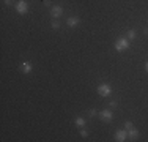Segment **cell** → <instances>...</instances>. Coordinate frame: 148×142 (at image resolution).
I'll use <instances>...</instances> for the list:
<instances>
[{
  "mask_svg": "<svg viewBox=\"0 0 148 142\" xmlns=\"http://www.w3.org/2000/svg\"><path fill=\"white\" fill-rule=\"evenodd\" d=\"M114 46H115V51L117 52H125L129 49V40L128 38H118Z\"/></svg>",
  "mask_w": 148,
  "mask_h": 142,
  "instance_id": "obj_1",
  "label": "cell"
},
{
  "mask_svg": "<svg viewBox=\"0 0 148 142\" xmlns=\"http://www.w3.org/2000/svg\"><path fill=\"white\" fill-rule=\"evenodd\" d=\"M98 95L99 97H103V98H106V97H109V95L112 93V87L109 84H106V82H103V84H99L98 85Z\"/></svg>",
  "mask_w": 148,
  "mask_h": 142,
  "instance_id": "obj_2",
  "label": "cell"
},
{
  "mask_svg": "<svg viewBox=\"0 0 148 142\" xmlns=\"http://www.w3.org/2000/svg\"><path fill=\"white\" fill-rule=\"evenodd\" d=\"M16 11L21 14V16H24V14L29 13V3L25 2V0H19V2L16 3Z\"/></svg>",
  "mask_w": 148,
  "mask_h": 142,
  "instance_id": "obj_3",
  "label": "cell"
},
{
  "mask_svg": "<svg viewBox=\"0 0 148 142\" xmlns=\"http://www.w3.org/2000/svg\"><path fill=\"white\" fill-rule=\"evenodd\" d=\"M98 115H99V119L104 120V122H112V120H114V112H112L110 109H103V111L98 112Z\"/></svg>",
  "mask_w": 148,
  "mask_h": 142,
  "instance_id": "obj_4",
  "label": "cell"
},
{
  "mask_svg": "<svg viewBox=\"0 0 148 142\" xmlns=\"http://www.w3.org/2000/svg\"><path fill=\"white\" fill-rule=\"evenodd\" d=\"M62 14H63V6L55 5V6H52V8H51V16H52V19H58Z\"/></svg>",
  "mask_w": 148,
  "mask_h": 142,
  "instance_id": "obj_5",
  "label": "cell"
},
{
  "mask_svg": "<svg viewBox=\"0 0 148 142\" xmlns=\"http://www.w3.org/2000/svg\"><path fill=\"white\" fill-rule=\"evenodd\" d=\"M115 141H117V142L128 141V131H126V130H118L117 133H115Z\"/></svg>",
  "mask_w": 148,
  "mask_h": 142,
  "instance_id": "obj_6",
  "label": "cell"
},
{
  "mask_svg": "<svg viewBox=\"0 0 148 142\" xmlns=\"http://www.w3.org/2000/svg\"><path fill=\"white\" fill-rule=\"evenodd\" d=\"M79 22H80V19L77 16H71V17H68V21H66L68 27H71V28H76L77 26H79Z\"/></svg>",
  "mask_w": 148,
  "mask_h": 142,
  "instance_id": "obj_7",
  "label": "cell"
},
{
  "mask_svg": "<svg viewBox=\"0 0 148 142\" xmlns=\"http://www.w3.org/2000/svg\"><path fill=\"white\" fill-rule=\"evenodd\" d=\"M32 70H33V66H32L30 62H22L21 63V71H22L24 74H29Z\"/></svg>",
  "mask_w": 148,
  "mask_h": 142,
  "instance_id": "obj_8",
  "label": "cell"
},
{
  "mask_svg": "<svg viewBox=\"0 0 148 142\" xmlns=\"http://www.w3.org/2000/svg\"><path fill=\"white\" fill-rule=\"evenodd\" d=\"M128 137H131V139H137V137H139V131L132 126L131 130H128Z\"/></svg>",
  "mask_w": 148,
  "mask_h": 142,
  "instance_id": "obj_9",
  "label": "cell"
},
{
  "mask_svg": "<svg viewBox=\"0 0 148 142\" xmlns=\"http://www.w3.org/2000/svg\"><path fill=\"white\" fill-rule=\"evenodd\" d=\"M74 125L79 126V128L85 126V119H82V117H76V119H74Z\"/></svg>",
  "mask_w": 148,
  "mask_h": 142,
  "instance_id": "obj_10",
  "label": "cell"
},
{
  "mask_svg": "<svg viewBox=\"0 0 148 142\" xmlns=\"http://www.w3.org/2000/svg\"><path fill=\"white\" fill-rule=\"evenodd\" d=\"M136 30H128V33H126V38H128V40H134V38H136Z\"/></svg>",
  "mask_w": 148,
  "mask_h": 142,
  "instance_id": "obj_11",
  "label": "cell"
},
{
  "mask_svg": "<svg viewBox=\"0 0 148 142\" xmlns=\"http://www.w3.org/2000/svg\"><path fill=\"white\" fill-rule=\"evenodd\" d=\"M51 27L54 28V30H58V28H60V22H58V19H54V21H52V22H51Z\"/></svg>",
  "mask_w": 148,
  "mask_h": 142,
  "instance_id": "obj_12",
  "label": "cell"
},
{
  "mask_svg": "<svg viewBox=\"0 0 148 142\" xmlns=\"http://www.w3.org/2000/svg\"><path fill=\"white\" fill-rule=\"evenodd\" d=\"M123 126H125V130H126V131H128V130H131V128H132L134 125H132V122H131V120H126V122H125V125H123Z\"/></svg>",
  "mask_w": 148,
  "mask_h": 142,
  "instance_id": "obj_13",
  "label": "cell"
},
{
  "mask_svg": "<svg viewBox=\"0 0 148 142\" xmlns=\"http://www.w3.org/2000/svg\"><path fill=\"white\" fill-rule=\"evenodd\" d=\"M80 136H82V137H87V136H88V131L82 128V130H80Z\"/></svg>",
  "mask_w": 148,
  "mask_h": 142,
  "instance_id": "obj_14",
  "label": "cell"
},
{
  "mask_svg": "<svg viewBox=\"0 0 148 142\" xmlns=\"http://www.w3.org/2000/svg\"><path fill=\"white\" fill-rule=\"evenodd\" d=\"M96 114H98V111H96V109H90L88 115H90V117H95V115H96Z\"/></svg>",
  "mask_w": 148,
  "mask_h": 142,
  "instance_id": "obj_15",
  "label": "cell"
},
{
  "mask_svg": "<svg viewBox=\"0 0 148 142\" xmlns=\"http://www.w3.org/2000/svg\"><path fill=\"white\" fill-rule=\"evenodd\" d=\"M43 3H44V6H51V0H43Z\"/></svg>",
  "mask_w": 148,
  "mask_h": 142,
  "instance_id": "obj_16",
  "label": "cell"
},
{
  "mask_svg": "<svg viewBox=\"0 0 148 142\" xmlns=\"http://www.w3.org/2000/svg\"><path fill=\"white\" fill-rule=\"evenodd\" d=\"M117 106H118L117 101H110V108H117Z\"/></svg>",
  "mask_w": 148,
  "mask_h": 142,
  "instance_id": "obj_17",
  "label": "cell"
},
{
  "mask_svg": "<svg viewBox=\"0 0 148 142\" xmlns=\"http://www.w3.org/2000/svg\"><path fill=\"white\" fill-rule=\"evenodd\" d=\"M3 3H5V5H11L13 0H3Z\"/></svg>",
  "mask_w": 148,
  "mask_h": 142,
  "instance_id": "obj_18",
  "label": "cell"
},
{
  "mask_svg": "<svg viewBox=\"0 0 148 142\" xmlns=\"http://www.w3.org/2000/svg\"><path fill=\"white\" fill-rule=\"evenodd\" d=\"M145 70L148 71V60H147V63H145Z\"/></svg>",
  "mask_w": 148,
  "mask_h": 142,
  "instance_id": "obj_19",
  "label": "cell"
}]
</instances>
